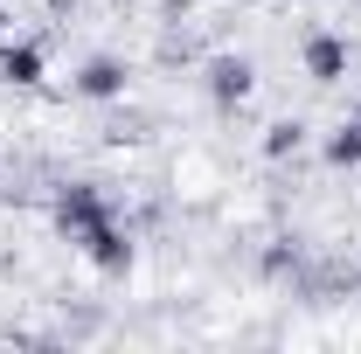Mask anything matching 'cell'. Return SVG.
I'll list each match as a JSON object with an SVG mask.
<instances>
[{
    "label": "cell",
    "instance_id": "cell-1",
    "mask_svg": "<svg viewBox=\"0 0 361 354\" xmlns=\"http://www.w3.org/2000/svg\"><path fill=\"white\" fill-rule=\"evenodd\" d=\"M111 216H118V209H111V195H104L97 181H63V188L49 195V222H56L70 243H84L90 229H104Z\"/></svg>",
    "mask_w": 361,
    "mask_h": 354
},
{
    "label": "cell",
    "instance_id": "cell-2",
    "mask_svg": "<svg viewBox=\"0 0 361 354\" xmlns=\"http://www.w3.org/2000/svg\"><path fill=\"white\" fill-rule=\"evenodd\" d=\"M202 90H209V104H216V111H236V104L257 90V63H250V56H236V49H223V56H209V63H202Z\"/></svg>",
    "mask_w": 361,
    "mask_h": 354
},
{
    "label": "cell",
    "instance_id": "cell-3",
    "mask_svg": "<svg viewBox=\"0 0 361 354\" xmlns=\"http://www.w3.org/2000/svg\"><path fill=\"white\" fill-rule=\"evenodd\" d=\"M70 90H77L84 104H126L133 70H126V56H84V63L70 70Z\"/></svg>",
    "mask_w": 361,
    "mask_h": 354
},
{
    "label": "cell",
    "instance_id": "cell-4",
    "mask_svg": "<svg viewBox=\"0 0 361 354\" xmlns=\"http://www.w3.org/2000/svg\"><path fill=\"white\" fill-rule=\"evenodd\" d=\"M77 250H84V257H90L97 271H104V278H126V271H133V257H139V250H133V229H126L118 216L104 222V229H90Z\"/></svg>",
    "mask_w": 361,
    "mask_h": 354
},
{
    "label": "cell",
    "instance_id": "cell-5",
    "mask_svg": "<svg viewBox=\"0 0 361 354\" xmlns=\"http://www.w3.org/2000/svg\"><path fill=\"white\" fill-rule=\"evenodd\" d=\"M299 63H306V77H313V84H341V77H348V63H355V49H348V35L319 28V35H306Z\"/></svg>",
    "mask_w": 361,
    "mask_h": 354
},
{
    "label": "cell",
    "instance_id": "cell-6",
    "mask_svg": "<svg viewBox=\"0 0 361 354\" xmlns=\"http://www.w3.org/2000/svg\"><path fill=\"white\" fill-rule=\"evenodd\" d=\"M0 84H7V90H42L49 84L42 42H0Z\"/></svg>",
    "mask_w": 361,
    "mask_h": 354
},
{
    "label": "cell",
    "instance_id": "cell-7",
    "mask_svg": "<svg viewBox=\"0 0 361 354\" xmlns=\"http://www.w3.org/2000/svg\"><path fill=\"white\" fill-rule=\"evenodd\" d=\"M257 271H264V278H292V285H306V243H299V236H278V243H264Z\"/></svg>",
    "mask_w": 361,
    "mask_h": 354
},
{
    "label": "cell",
    "instance_id": "cell-8",
    "mask_svg": "<svg viewBox=\"0 0 361 354\" xmlns=\"http://www.w3.org/2000/svg\"><path fill=\"white\" fill-rule=\"evenodd\" d=\"M319 160L326 167H361V118H341L326 133V146H319Z\"/></svg>",
    "mask_w": 361,
    "mask_h": 354
},
{
    "label": "cell",
    "instance_id": "cell-9",
    "mask_svg": "<svg viewBox=\"0 0 361 354\" xmlns=\"http://www.w3.org/2000/svg\"><path fill=\"white\" fill-rule=\"evenodd\" d=\"M299 153H306V126H299V118L264 126V160H299Z\"/></svg>",
    "mask_w": 361,
    "mask_h": 354
},
{
    "label": "cell",
    "instance_id": "cell-10",
    "mask_svg": "<svg viewBox=\"0 0 361 354\" xmlns=\"http://www.w3.org/2000/svg\"><path fill=\"white\" fill-rule=\"evenodd\" d=\"M348 118H361V97H355V104H348Z\"/></svg>",
    "mask_w": 361,
    "mask_h": 354
}]
</instances>
